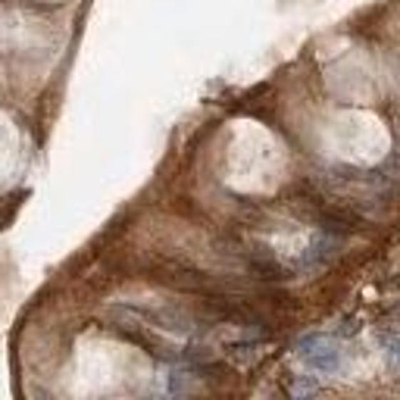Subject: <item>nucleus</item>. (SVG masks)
Here are the masks:
<instances>
[{
  "mask_svg": "<svg viewBox=\"0 0 400 400\" xmlns=\"http://www.w3.org/2000/svg\"><path fill=\"white\" fill-rule=\"evenodd\" d=\"M297 350H300V357H304V360L313 366V369H319V372H334V369H338V363H341L338 347L325 344L319 334H309V338H304L297 344Z\"/></svg>",
  "mask_w": 400,
  "mask_h": 400,
  "instance_id": "nucleus-1",
  "label": "nucleus"
}]
</instances>
